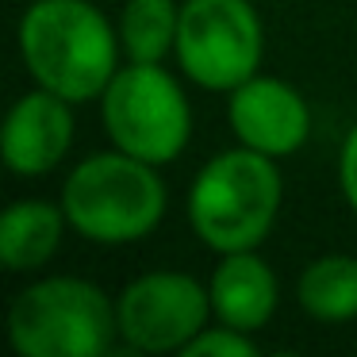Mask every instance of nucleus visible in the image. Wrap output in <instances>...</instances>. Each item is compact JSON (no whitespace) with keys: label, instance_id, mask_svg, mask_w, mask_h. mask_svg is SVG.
<instances>
[{"label":"nucleus","instance_id":"nucleus-6","mask_svg":"<svg viewBox=\"0 0 357 357\" xmlns=\"http://www.w3.org/2000/svg\"><path fill=\"white\" fill-rule=\"evenodd\" d=\"M261 43V20L250 0H185L173 58L192 85L231 93L257 73Z\"/></svg>","mask_w":357,"mask_h":357},{"label":"nucleus","instance_id":"nucleus-11","mask_svg":"<svg viewBox=\"0 0 357 357\" xmlns=\"http://www.w3.org/2000/svg\"><path fill=\"white\" fill-rule=\"evenodd\" d=\"M70 227L66 211L47 200H16L0 215V261L12 273H35L58 254L62 231Z\"/></svg>","mask_w":357,"mask_h":357},{"label":"nucleus","instance_id":"nucleus-9","mask_svg":"<svg viewBox=\"0 0 357 357\" xmlns=\"http://www.w3.org/2000/svg\"><path fill=\"white\" fill-rule=\"evenodd\" d=\"M73 142V112L70 100L50 89H35V93L20 96L12 104L8 119H4V165L16 177H43L50 173Z\"/></svg>","mask_w":357,"mask_h":357},{"label":"nucleus","instance_id":"nucleus-8","mask_svg":"<svg viewBox=\"0 0 357 357\" xmlns=\"http://www.w3.org/2000/svg\"><path fill=\"white\" fill-rule=\"evenodd\" d=\"M231 131L242 146L257 150L265 158H288L307 142L311 135V112L300 89H292L280 77L254 73L231 89Z\"/></svg>","mask_w":357,"mask_h":357},{"label":"nucleus","instance_id":"nucleus-3","mask_svg":"<svg viewBox=\"0 0 357 357\" xmlns=\"http://www.w3.org/2000/svg\"><path fill=\"white\" fill-rule=\"evenodd\" d=\"M154 169L158 165L123 150L85 158L62 185V211L70 227L100 246L146 238L165 215V185Z\"/></svg>","mask_w":357,"mask_h":357},{"label":"nucleus","instance_id":"nucleus-13","mask_svg":"<svg viewBox=\"0 0 357 357\" xmlns=\"http://www.w3.org/2000/svg\"><path fill=\"white\" fill-rule=\"evenodd\" d=\"M177 0H127L119 12V43L131 62H162L177 47Z\"/></svg>","mask_w":357,"mask_h":357},{"label":"nucleus","instance_id":"nucleus-15","mask_svg":"<svg viewBox=\"0 0 357 357\" xmlns=\"http://www.w3.org/2000/svg\"><path fill=\"white\" fill-rule=\"evenodd\" d=\"M338 185L346 204L357 211V123L349 127L346 142H342V158H338Z\"/></svg>","mask_w":357,"mask_h":357},{"label":"nucleus","instance_id":"nucleus-5","mask_svg":"<svg viewBox=\"0 0 357 357\" xmlns=\"http://www.w3.org/2000/svg\"><path fill=\"white\" fill-rule=\"evenodd\" d=\"M100 116L112 146L150 165H165L192 135L188 96L162 62H131L116 70L100 93Z\"/></svg>","mask_w":357,"mask_h":357},{"label":"nucleus","instance_id":"nucleus-2","mask_svg":"<svg viewBox=\"0 0 357 357\" xmlns=\"http://www.w3.org/2000/svg\"><path fill=\"white\" fill-rule=\"evenodd\" d=\"M277 158L250 146L215 154L188 188V219L200 242L215 254L257 250L269 238L280 211Z\"/></svg>","mask_w":357,"mask_h":357},{"label":"nucleus","instance_id":"nucleus-10","mask_svg":"<svg viewBox=\"0 0 357 357\" xmlns=\"http://www.w3.org/2000/svg\"><path fill=\"white\" fill-rule=\"evenodd\" d=\"M211 292V311L219 323L238 326V331H261L277 311V273L254 254V250H238V254H223L208 280Z\"/></svg>","mask_w":357,"mask_h":357},{"label":"nucleus","instance_id":"nucleus-7","mask_svg":"<svg viewBox=\"0 0 357 357\" xmlns=\"http://www.w3.org/2000/svg\"><path fill=\"white\" fill-rule=\"evenodd\" d=\"M211 292L200 280L173 269H154L135 277L116 300L119 338L142 354L185 349L208 326Z\"/></svg>","mask_w":357,"mask_h":357},{"label":"nucleus","instance_id":"nucleus-12","mask_svg":"<svg viewBox=\"0 0 357 357\" xmlns=\"http://www.w3.org/2000/svg\"><path fill=\"white\" fill-rule=\"evenodd\" d=\"M296 300L319 323H349L357 319V257L326 254L300 273Z\"/></svg>","mask_w":357,"mask_h":357},{"label":"nucleus","instance_id":"nucleus-14","mask_svg":"<svg viewBox=\"0 0 357 357\" xmlns=\"http://www.w3.org/2000/svg\"><path fill=\"white\" fill-rule=\"evenodd\" d=\"M181 354L185 357H254L257 342L250 338V331L219 323V326H204Z\"/></svg>","mask_w":357,"mask_h":357},{"label":"nucleus","instance_id":"nucleus-4","mask_svg":"<svg viewBox=\"0 0 357 357\" xmlns=\"http://www.w3.org/2000/svg\"><path fill=\"white\" fill-rule=\"evenodd\" d=\"M116 334V303L81 277L35 280L8 307V338L24 357H100Z\"/></svg>","mask_w":357,"mask_h":357},{"label":"nucleus","instance_id":"nucleus-1","mask_svg":"<svg viewBox=\"0 0 357 357\" xmlns=\"http://www.w3.org/2000/svg\"><path fill=\"white\" fill-rule=\"evenodd\" d=\"M119 27L89 0H35L20 20V58L39 89L85 104L119 70Z\"/></svg>","mask_w":357,"mask_h":357}]
</instances>
